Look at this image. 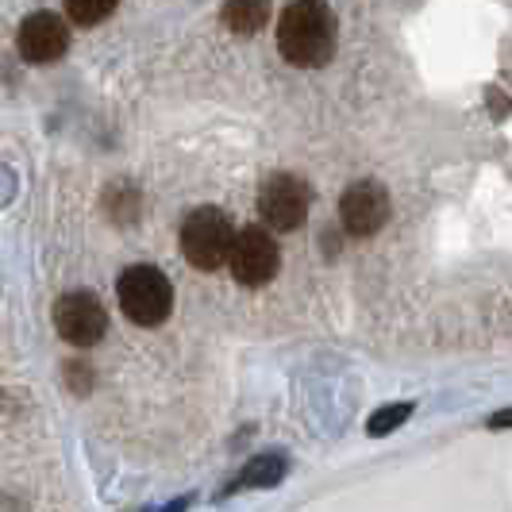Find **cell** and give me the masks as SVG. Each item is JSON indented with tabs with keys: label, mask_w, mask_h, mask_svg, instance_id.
Returning a JSON list of instances; mask_svg holds the SVG:
<instances>
[{
	"label": "cell",
	"mask_w": 512,
	"mask_h": 512,
	"mask_svg": "<svg viewBox=\"0 0 512 512\" xmlns=\"http://www.w3.org/2000/svg\"><path fill=\"white\" fill-rule=\"evenodd\" d=\"M412 416V405L409 401H397V405H385V409H378L374 416H370V424H366V432L374 439H382V436H389L393 428H401L405 420Z\"/></svg>",
	"instance_id": "obj_12"
},
{
	"label": "cell",
	"mask_w": 512,
	"mask_h": 512,
	"mask_svg": "<svg viewBox=\"0 0 512 512\" xmlns=\"http://www.w3.org/2000/svg\"><path fill=\"white\" fill-rule=\"evenodd\" d=\"M120 308L131 324L158 328L174 312V285L158 266H131L120 274Z\"/></svg>",
	"instance_id": "obj_2"
},
{
	"label": "cell",
	"mask_w": 512,
	"mask_h": 512,
	"mask_svg": "<svg viewBox=\"0 0 512 512\" xmlns=\"http://www.w3.org/2000/svg\"><path fill=\"white\" fill-rule=\"evenodd\" d=\"M54 328L70 347H97L108 332V312L93 293L77 289L54 305Z\"/></svg>",
	"instance_id": "obj_6"
},
{
	"label": "cell",
	"mask_w": 512,
	"mask_h": 512,
	"mask_svg": "<svg viewBox=\"0 0 512 512\" xmlns=\"http://www.w3.org/2000/svg\"><path fill=\"white\" fill-rule=\"evenodd\" d=\"M389 193L378 181H355L343 201H339V220L351 235H378L389 220Z\"/></svg>",
	"instance_id": "obj_8"
},
{
	"label": "cell",
	"mask_w": 512,
	"mask_h": 512,
	"mask_svg": "<svg viewBox=\"0 0 512 512\" xmlns=\"http://www.w3.org/2000/svg\"><path fill=\"white\" fill-rule=\"evenodd\" d=\"M231 239H235V228H231V220L220 208H197L181 224V251H185L193 270L212 274V270L228 266Z\"/></svg>",
	"instance_id": "obj_3"
},
{
	"label": "cell",
	"mask_w": 512,
	"mask_h": 512,
	"mask_svg": "<svg viewBox=\"0 0 512 512\" xmlns=\"http://www.w3.org/2000/svg\"><path fill=\"white\" fill-rule=\"evenodd\" d=\"M228 266L231 278L247 289H258V285H270L282 270V251L274 243V235L266 228H243L235 231L228 251Z\"/></svg>",
	"instance_id": "obj_4"
},
{
	"label": "cell",
	"mask_w": 512,
	"mask_h": 512,
	"mask_svg": "<svg viewBox=\"0 0 512 512\" xmlns=\"http://www.w3.org/2000/svg\"><path fill=\"white\" fill-rule=\"evenodd\" d=\"M312 193L301 178L293 174H270L258 185V216L274 231H297L308 220Z\"/></svg>",
	"instance_id": "obj_5"
},
{
	"label": "cell",
	"mask_w": 512,
	"mask_h": 512,
	"mask_svg": "<svg viewBox=\"0 0 512 512\" xmlns=\"http://www.w3.org/2000/svg\"><path fill=\"white\" fill-rule=\"evenodd\" d=\"M70 47V31L54 12H31L16 31V51L31 66H51Z\"/></svg>",
	"instance_id": "obj_7"
},
{
	"label": "cell",
	"mask_w": 512,
	"mask_h": 512,
	"mask_svg": "<svg viewBox=\"0 0 512 512\" xmlns=\"http://www.w3.org/2000/svg\"><path fill=\"white\" fill-rule=\"evenodd\" d=\"M339 24L324 0H293L278 20V51L297 70H320L335 58Z\"/></svg>",
	"instance_id": "obj_1"
},
{
	"label": "cell",
	"mask_w": 512,
	"mask_h": 512,
	"mask_svg": "<svg viewBox=\"0 0 512 512\" xmlns=\"http://www.w3.org/2000/svg\"><path fill=\"white\" fill-rule=\"evenodd\" d=\"M285 478V459L282 455H258L243 466V474L231 482L224 493H239V489H262V486H278Z\"/></svg>",
	"instance_id": "obj_10"
},
{
	"label": "cell",
	"mask_w": 512,
	"mask_h": 512,
	"mask_svg": "<svg viewBox=\"0 0 512 512\" xmlns=\"http://www.w3.org/2000/svg\"><path fill=\"white\" fill-rule=\"evenodd\" d=\"M270 8H274V0H228L224 4V24L235 35H258L270 24Z\"/></svg>",
	"instance_id": "obj_9"
},
{
	"label": "cell",
	"mask_w": 512,
	"mask_h": 512,
	"mask_svg": "<svg viewBox=\"0 0 512 512\" xmlns=\"http://www.w3.org/2000/svg\"><path fill=\"white\" fill-rule=\"evenodd\" d=\"M116 4L120 0H66V16L81 27H93L101 24V20H108L116 12Z\"/></svg>",
	"instance_id": "obj_11"
},
{
	"label": "cell",
	"mask_w": 512,
	"mask_h": 512,
	"mask_svg": "<svg viewBox=\"0 0 512 512\" xmlns=\"http://www.w3.org/2000/svg\"><path fill=\"white\" fill-rule=\"evenodd\" d=\"M66 374H70V378H74V393H89V378H93V374H89V366H85V370H81V362H70V366H66Z\"/></svg>",
	"instance_id": "obj_13"
}]
</instances>
